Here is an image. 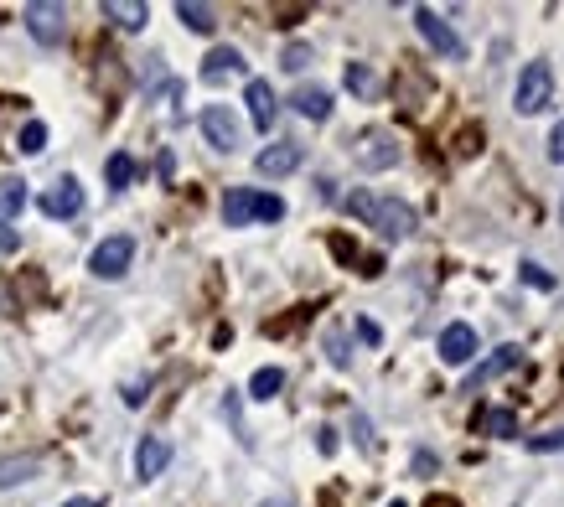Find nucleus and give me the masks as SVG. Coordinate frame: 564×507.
I'll use <instances>...</instances> for the list:
<instances>
[{
	"mask_svg": "<svg viewBox=\"0 0 564 507\" xmlns=\"http://www.w3.org/2000/svg\"><path fill=\"white\" fill-rule=\"evenodd\" d=\"M104 16L114 26H125V32H140L151 21V6H140V0H104Z\"/></svg>",
	"mask_w": 564,
	"mask_h": 507,
	"instance_id": "2eb2a0df",
	"label": "nucleus"
},
{
	"mask_svg": "<svg viewBox=\"0 0 564 507\" xmlns=\"http://www.w3.org/2000/svg\"><path fill=\"white\" fill-rule=\"evenodd\" d=\"M513 363H518V347H497V352L487 357V363H477V368H471V373H466V389H471V394H477V389H482V383L502 378V373H508Z\"/></svg>",
	"mask_w": 564,
	"mask_h": 507,
	"instance_id": "4468645a",
	"label": "nucleus"
},
{
	"mask_svg": "<svg viewBox=\"0 0 564 507\" xmlns=\"http://www.w3.org/2000/svg\"><path fill=\"white\" fill-rule=\"evenodd\" d=\"M440 357H445L451 368L471 363V357H477V332H471L466 321H451V326L440 332Z\"/></svg>",
	"mask_w": 564,
	"mask_h": 507,
	"instance_id": "9d476101",
	"label": "nucleus"
},
{
	"mask_svg": "<svg viewBox=\"0 0 564 507\" xmlns=\"http://www.w3.org/2000/svg\"><path fill=\"white\" fill-rule=\"evenodd\" d=\"M414 26H420V37L440 52V57H451V63H461V57H466V42L451 32V26H445V16H435L430 6H420V11H414Z\"/></svg>",
	"mask_w": 564,
	"mask_h": 507,
	"instance_id": "39448f33",
	"label": "nucleus"
},
{
	"mask_svg": "<svg viewBox=\"0 0 564 507\" xmlns=\"http://www.w3.org/2000/svg\"><path fill=\"white\" fill-rule=\"evenodd\" d=\"M37 471H42L37 456H11V461H0V487H21V482H32Z\"/></svg>",
	"mask_w": 564,
	"mask_h": 507,
	"instance_id": "6ab92c4d",
	"label": "nucleus"
},
{
	"mask_svg": "<svg viewBox=\"0 0 564 507\" xmlns=\"http://www.w3.org/2000/svg\"><path fill=\"white\" fill-rule=\"evenodd\" d=\"M202 135H207V145H213V151H223V156H233V151L244 145V125L233 119L228 104H207V109H202Z\"/></svg>",
	"mask_w": 564,
	"mask_h": 507,
	"instance_id": "f257e3e1",
	"label": "nucleus"
},
{
	"mask_svg": "<svg viewBox=\"0 0 564 507\" xmlns=\"http://www.w3.org/2000/svg\"><path fill=\"white\" fill-rule=\"evenodd\" d=\"M244 104H249V119H254V130H270V125H275L280 104H275V88L264 83V78H249V88H244Z\"/></svg>",
	"mask_w": 564,
	"mask_h": 507,
	"instance_id": "9b49d317",
	"label": "nucleus"
},
{
	"mask_svg": "<svg viewBox=\"0 0 564 507\" xmlns=\"http://www.w3.org/2000/svg\"><path fill=\"white\" fill-rule=\"evenodd\" d=\"M68 507H99V502H94V497H73Z\"/></svg>",
	"mask_w": 564,
	"mask_h": 507,
	"instance_id": "4c0bfd02",
	"label": "nucleus"
},
{
	"mask_svg": "<svg viewBox=\"0 0 564 507\" xmlns=\"http://www.w3.org/2000/svg\"><path fill=\"white\" fill-rule=\"evenodd\" d=\"M528 451H539V456H549V451H564V430H544V435H528Z\"/></svg>",
	"mask_w": 564,
	"mask_h": 507,
	"instance_id": "cd10ccee",
	"label": "nucleus"
},
{
	"mask_svg": "<svg viewBox=\"0 0 564 507\" xmlns=\"http://www.w3.org/2000/svg\"><path fill=\"white\" fill-rule=\"evenodd\" d=\"M16 244H21L16 228H11V223H0V254H16Z\"/></svg>",
	"mask_w": 564,
	"mask_h": 507,
	"instance_id": "2f4dec72",
	"label": "nucleus"
},
{
	"mask_svg": "<svg viewBox=\"0 0 564 507\" xmlns=\"http://www.w3.org/2000/svg\"><path fill=\"white\" fill-rule=\"evenodd\" d=\"M280 389H285V373H280V368H259V373L249 378V399H259V404H270Z\"/></svg>",
	"mask_w": 564,
	"mask_h": 507,
	"instance_id": "aec40b11",
	"label": "nucleus"
},
{
	"mask_svg": "<svg viewBox=\"0 0 564 507\" xmlns=\"http://www.w3.org/2000/svg\"><path fill=\"white\" fill-rule=\"evenodd\" d=\"M135 171H140V166H135L125 151H114V156H109V166H104V176H109V187H114V192L130 187V182H135Z\"/></svg>",
	"mask_w": 564,
	"mask_h": 507,
	"instance_id": "4be33fe9",
	"label": "nucleus"
},
{
	"mask_svg": "<svg viewBox=\"0 0 564 507\" xmlns=\"http://www.w3.org/2000/svg\"><path fill=\"white\" fill-rule=\"evenodd\" d=\"M358 337H363L368 347H378V342H383V332H378V326H373V321H358Z\"/></svg>",
	"mask_w": 564,
	"mask_h": 507,
	"instance_id": "c9c22d12",
	"label": "nucleus"
},
{
	"mask_svg": "<svg viewBox=\"0 0 564 507\" xmlns=\"http://www.w3.org/2000/svg\"><path fill=\"white\" fill-rule=\"evenodd\" d=\"M549 161H564V125H554L549 135Z\"/></svg>",
	"mask_w": 564,
	"mask_h": 507,
	"instance_id": "f704fd0d",
	"label": "nucleus"
},
{
	"mask_svg": "<svg viewBox=\"0 0 564 507\" xmlns=\"http://www.w3.org/2000/svg\"><path fill=\"white\" fill-rule=\"evenodd\" d=\"M430 507H456L451 497H430Z\"/></svg>",
	"mask_w": 564,
	"mask_h": 507,
	"instance_id": "58836bf2",
	"label": "nucleus"
},
{
	"mask_svg": "<svg viewBox=\"0 0 564 507\" xmlns=\"http://www.w3.org/2000/svg\"><path fill=\"white\" fill-rule=\"evenodd\" d=\"M21 151H26V156H37V151H47V125H42V119H32V125H26V130H21Z\"/></svg>",
	"mask_w": 564,
	"mask_h": 507,
	"instance_id": "a878e982",
	"label": "nucleus"
},
{
	"mask_svg": "<svg viewBox=\"0 0 564 507\" xmlns=\"http://www.w3.org/2000/svg\"><path fill=\"white\" fill-rule=\"evenodd\" d=\"M254 218H259V223H280V218H285V202H280L275 192H254Z\"/></svg>",
	"mask_w": 564,
	"mask_h": 507,
	"instance_id": "393cba45",
	"label": "nucleus"
},
{
	"mask_svg": "<svg viewBox=\"0 0 564 507\" xmlns=\"http://www.w3.org/2000/svg\"><path fill=\"white\" fill-rule=\"evenodd\" d=\"M347 88H352L358 99H373V94H378V78H373L363 63H347Z\"/></svg>",
	"mask_w": 564,
	"mask_h": 507,
	"instance_id": "b1692460",
	"label": "nucleus"
},
{
	"mask_svg": "<svg viewBox=\"0 0 564 507\" xmlns=\"http://www.w3.org/2000/svg\"><path fill=\"white\" fill-rule=\"evenodd\" d=\"M37 207H42L47 218H78V213H83V187L73 182V176H63V182H52V187L42 192Z\"/></svg>",
	"mask_w": 564,
	"mask_h": 507,
	"instance_id": "0eeeda50",
	"label": "nucleus"
},
{
	"mask_svg": "<svg viewBox=\"0 0 564 507\" xmlns=\"http://www.w3.org/2000/svg\"><path fill=\"white\" fill-rule=\"evenodd\" d=\"M358 166L363 171H389L394 161H399V145H394V135H383V130H368L363 140H358Z\"/></svg>",
	"mask_w": 564,
	"mask_h": 507,
	"instance_id": "6e6552de",
	"label": "nucleus"
},
{
	"mask_svg": "<svg viewBox=\"0 0 564 507\" xmlns=\"http://www.w3.org/2000/svg\"><path fill=\"white\" fill-rule=\"evenodd\" d=\"M347 213L368 223V213H373V197H368V192H352V197H347Z\"/></svg>",
	"mask_w": 564,
	"mask_h": 507,
	"instance_id": "7c9ffc66",
	"label": "nucleus"
},
{
	"mask_svg": "<svg viewBox=\"0 0 564 507\" xmlns=\"http://www.w3.org/2000/svg\"><path fill=\"white\" fill-rule=\"evenodd\" d=\"M26 207V187L21 182H0V223H11Z\"/></svg>",
	"mask_w": 564,
	"mask_h": 507,
	"instance_id": "5701e85b",
	"label": "nucleus"
},
{
	"mask_svg": "<svg viewBox=\"0 0 564 507\" xmlns=\"http://www.w3.org/2000/svg\"><path fill=\"white\" fill-rule=\"evenodd\" d=\"M471 425H477L482 435H497V440H518V414L513 409H482Z\"/></svg>",
	"mask_w": 564,
	"mask_h": 507,
	"instance_id": "dca6fc26",
	"label": "nucleus"
},
{
	"mask_svg": "<svg viewBox=\"0 0 564 507\" xmlns=\"http://www.w3.org/2000/svg\"><path fill=\"white\" fill-rule=\"evenodd\" d=\"M166 461H171V445L161 435H145L135 445V476H140V482H156V476L166 471Z\"/></svg>",
	"mask_w": 564,
	"mask_h": 507,
	"instance_id": "f8f14e48",
	"label": "nucleus"
},
{
	"mask_svg": "<svg viewBox=\"0 0 564 507\" xmlns=\"http://www.w3.org/2000/svg\"><path fill=\"white\" fill-rule=\"evenodd\" d=\"M130 259H135V238L130 233H114V238H104V244L88 254V270H94L99 280H120L130 270Z\"/></svg>",
	"mask_w": 564,
	"mask_h": 507,
	"instance_id": "f03ea898",
	"label": "nucleus"
},
{
	"mask_svg": "<svg viewBox=\"0 0 564 507\" xmlns=\"http://www.w3.org/2000/svg\"><path fill=\"white\" fill-rule=\"evenodd\" d=\"M264 507H285V502H264Z\"/></svg>",
	"mask_w": 564,
	"mask_h": 507,
	"instance_id": "ea45409f",
	"label": "nucleus"
},
{
	"mask_svg": "<svg viewBox=\"0 0 564 507\" xmlns=\"http://www.w3.org/2000/svg\"><path fill=\"white\" fill-rule=\"evenodd\" d=\"M316 445H321V456H332V451H337V430H321Z\"/></svg>",
	"mask_w": 564,
	"mask_h": 507,
	"instance_id": "e433bc0d",
	"label": "nucleus"
},
{
	"mask_svg": "<svg viewBox=\"0 0 564 507\" xmlns=\"http://www.w3.org/2000/svg\"><path fill=\"white\" fill-rule=\"evenodd\" d=\"M326 357H332L337 368H347V337L342 332H326Z\"/></svg>",
	"mask_w": 564,
	"mask_h": 507,
	"instance_id": "c85d7f7f",
	"label": "nucleus"
},
{
	"mask_svg": "<svg viewBox=\"0 0 564 507\" xmlns=\"http://www.w3.org/2000/svg\"><path fill=\"white\" fill-rule=\"evenodd\" d=\"M549 94H554V73H549V63L539 57V63H528L518 73V114H539L549 104Z\"/></svg>",
	"mask_w": 564,
	"mask_h": 507,
	"instance_id": "20e7f679",
	"label": "nucleus"
},
{
	"mask_svg": "<svg viewBox=\"0 0 564 507\" xmlns=\"http://www.w3.org/2000/svg\"><path fill=\"white\" fill-rule=\"evenodd\" d=\"M244 73V52L239 47H213L202 57V83H223V78H239Z\"/></svg>",
	"mask_w": 564,
	"mask_h": 507,
	"instance_id": "ddd939ff",
	"label": "nucleus"
},
{
	"mask_svg": "<svg viewBox=\"0 0 564 507\" xmlns=\"http://www.w3.org/2000/svg\"><path fill=\"white\" fill-rule=\"evenodd\" d=\"M368 228H378L383 238H394V244H404V238L414 233V207L399 202V197H373V213H368Z\"/></svg>",
	"mask_w": 564,
	"mask_h": 507,
	"instance_id": "7ed1b4c3",
	"label": "nucleus"
},
{
	"mask_svg": "<svg viewBox=\"0 0 564 507\" xmlns=\"http://www.w3.org/2000/svg\"><path fill=\"white\" fill-rule=\"evenodd\" d=\"M456 151H461V156H471V151H482V130H466V135H461V145H456Z\"/></svg>",
	"mask_w": 564,
	"mask_h": 507,
	"instance_id": "72a5a7b5",
	"label": "nucleus"
},
{
	"mask_svg": "<svg viewBox=\"0 0 564 507\" xmlns=\"http://www.w3.org/2000/svg\"><path fill=\"white\" fill-rule=\"evenodd\" d=\"M295 166H301V145H295V140H275V145H264V151L254 156V171L270 176V182H275V176H290Z\"/></svg>",
	"mask_w": 564,
	"mask_h": 507,
	"instance_id": "1a4fd4ad",
	"label": "nucleus"
},
{
	"mask_svg": "<svg viewBox=\"0 0 564 507\" xmlns=\"http://www.w3.org/2000/svg\"><path fill=\"white\" fill-rule=\"evenodd\" d=\"M523 280H528L533 290H554V280H549V270H544V264H523Z\"/></svg>",
	"mask_w": 564,
	"mask_h": 507,
	"instance_id": "c756f323",
	"label": "nucleus"
},
{
	"mask_svg": "<svg viewBox=\"0 0 564 507\" xmlns=\"http://www.w3.org/2000/svg\"><path fill=\"white\" fill-rule=\"evenodd\" d=\"M249 218H254V192H249V187H233V192L223 197V223H228V228H244Z\"/></svg>",
	"mask_w": 564,
	"mask_h": 507,
	"instance_id": "a211bd4d",
	"label": "nucleus"
},
{
	"mask_svg": "<svg viewBox=\"0 0 564 507\" xmlns=\"http://www.w3.org/2000/svg\"><path fill=\"white\" fill-rule=\"evenodd\" d=\"M306 63H311V47H306V42H290V47L280 52V68H285V73H301Z\"/></svg>",
	"mask_w": 564,
	"mask_h": 507,
	"instance_id": "bb28decb",
	"label": "nucleus"
},
{
	"mask_svg": "<svg viewBox=\"0 0 564 507\" xmlns=\"http://www.w3.org/2000/svg\"><path fill=\"white\" fill-rule=\"evenodd\" d=\"M435 466H440V461H435L430 451H414V476H430Z\"/></svg>",
	"mask_w": 564,
	"mask_h": 507,
	"instance_id": "473e14b6",
	"label": "nucleus"
},
{
	"mask_svg": "<svg viewBox=\"0 0 564 507\" xmlns=\"http://www.w3.org/2000/svg\"><path fill=\"white\" fill-rule=\"evenodd\" d=\"M176 16H182V26H192V32H202V37L218 26L213 6H197V0H182V6H176Z\"/></svg>",
	"mask_w": 564,
	"mask_h": 507,
	"instance_id": "412c9836",
	"label": "nucleus"
},
{
	"mask_svg": "<svg viewBox=\"0 0 564 507\" xmlns=\"http://www.w3.org/2000/svg\"><path fill=\"white\" fill-rule=\"evenodd\" d=\"M295 114H306V119H326L332 114V94L326 88H316V83H306V88H295Z\"/></svg>",
	"mask_w": 564,
	"mask_h": 507,
	"instance_id": "f3484780",
	"label": "nucleus"
},
{
	"mask_svg": "<svg viewBox=\"0 0 564 507\" xmlns=\"http://www.w3.org/2000/svg\"><path fill=\"white\" fill-rule=\"evenodd\" d=\"M389 507H404V502H389Z\"/></svg>",
	"mask_w": 564,
	"mask_h": 507,
	"instance_id": "79ce46f5",
	"label": "nucleus"
},
{
	"mask_svg": "<svg viewBox=\"0 0 564 507\" xmlns=\"http://www.w3.org/2000/svg\"><path fill=\"white\" fill-rule=\"evenodd\" d=\"M26 32H32L42 47H57L68 37V11L63 6H42L37 0V6H26Z\"/></svg>",
	"mask_w": 564,
	"mask_h": 507,
	"instance_id": "423d86ee",
	"label": "nucleus"
},
{
	"mask_svg": "<svg viewBox=\"0 0 564 507\" xmlns=\"http://www.w3.org/2000/svg\"><path fill=\"white\" fill-rule=\"evenodd\" d=\"M559 223H564V202H559Z\"/></svg>",
	"mask_w": 564,
	"mask_h": 507,
	"instance_id": "a19ab883",
	"label": "nucleus"
}]
</instances>
